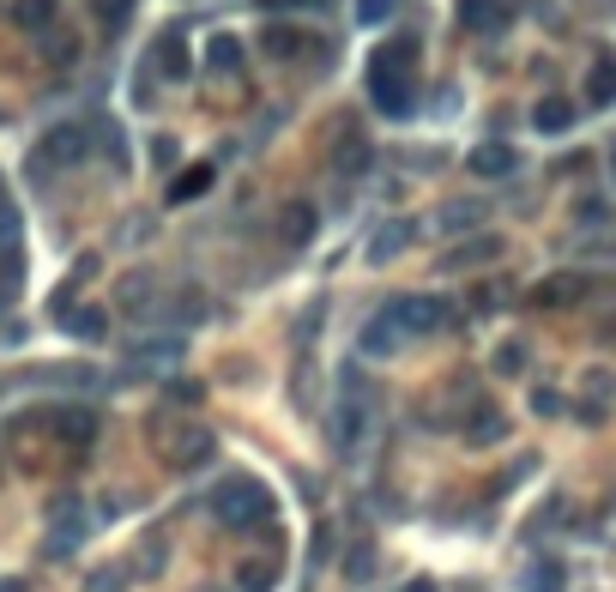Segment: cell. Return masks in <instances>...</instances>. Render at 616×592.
Returning <instances> with one entry per match:
<instances>
[{
  "label": "cell",
  "mask_w": 616,
  "mask_h": 592,
  "mask_svg": "<svg viewBox=\"0 0 616 592\" xmlns=\"http://www.w3.org/2000/svg\"><path fill=\"white\" fill-rule=\"evenodd\" d=\"M369 97H375L381 116L406 121L418 109V43L411 37H394L387 49H375L369 61Z\"/></svg>",
  "instance_id": "obj_1"
},
{
  "label": "cell",
  "mask_w": 616,
  "mask_h": 592,
  "mask_svg": "<svg viewBox=\"0 0 616 592\" xmlns=\"http://www.w3.org/2000/svg\"><path fill=\"white\" fill-rule=\"evenodd\" d=\"M212 514H218L224 527H266L273 520V490L261 478H230V484L212 490Z\"/></svg>",
  "instance_id": "obj_2"
},
{
  "label": "cell",
  "mask_w": 616,
  "mask_h": 592,
  "mask_svg": "<svg viewBox=\"0 0 616 592\" xmlns=\"http://www.w3.org/2000/svg\"><path fill=\"white\" fill-rule=\"evenodd\" d=\"M394 321L406 327V339H423V333H442L454 327V303L447 297H394Z\"/></svg>",
  "instance_id": "obj_3"
},
{
  "label": "cell",
  "mask_w": 616,
  "mask_h": 592,
  "mask_svg": "<svg viewBox=\"0 0 616 592\" xmlns=\"http://www.w3.org/2000/svg\"><path fill=\"white\" fill-rule=\"evenodd\" d=\"M363 435H369V394H363V382H345L339 411H333V442H339L345 454H357Z\"/></svg>",
  "instance_id": "obj_4"
},
{
  "label": "cell",
  "mask_w": 616,
  "mask_h": 592,
  "mask_svg": "<svg viewBox=\"0 0 616 592\" xmlns=\"http://www.w3.org/2000/svg\"><path fill=\"white\" fill-rule=\"evenodd\" d=\"M85 145H92V128H80V121L49 128V133H43V164H55V170H73V164H85Z\"/></svg>",
  "instance_id": "obj_5"
},
{
  "label": "cell",
  "mask_w": 616,
  "mask_h": 592,
  "mask_svg": "<svg viewBox=\"0 0 616 592\" xmlns=\"http://www.w3.org/2000/svg\"><path fill=\"white\" fill-rule=\"evenodd\" d=\"M459 25L478 31V37H496L514 25V0H459Z\"/></svg>",
  "instance_id": "obj_6"
},
{
  "label": "cell",
  "mask_w": 616,
  "mask_h": 592,
  "mask_svg": "<svg viewBox=\"0 0 616 592\" xmlns=\"http://www.w3.org/2000/svg\"><path fill=\"white\" fill-rule=\"evenodd\" d=\"M49 520H55V532H49V556H67V551H80V539H85V508L80 502H55L49 508Z\"/></svg>",
  "instance_id": "obj_7"
},
{
  "label": "cell",
  "mask_w": 616,
  "mask_h": 592,
  "mask_svg": "<svg viewBox=\"0 0 616 592\" xmlns=\"http://www.w3.org/2000/svg\"><path fill=\"white\" fill-rule=\"evenodd\" d=\"M357 345H363V357H394L399 345H406V327L394 321V309H375V315L363 321V339Z\"/></svg>",
  "instance_id": "obj_8"
},
{
  "label": "cell",
  "mask_w": 616,
  "mask_h": 592,
  "mask_svg": "<svg viewBox=\"0 0 616 592\" xmlns=\"http://www.w3.org/2000/svg\"><path fill=\"white\" fill-rule=\"evenodd\" d=\"M49 423H55V435H61L67 448H85V442H97V411H85V406L49 411Z\"/></svg>",
  "instance_id": "obj_9"
},
{
  "label": "cell",
  "mask_w": 616,
  "mask_h": 592,
  "mask_svg": "<svg viewBox=\"0 0 616 592\" xmlns=\"http://www.w3.org/2000/svg\"><path fill=\"white\" fill-rule=\"evenodd\" d=\"M158 73H164L170 85H182L188 73H194V61H188V37H182V31H164V37H158Z\"/></svg>",
  "instance_id": "obj_10"
},
{
  "label": "cell",
  "mask_w": 616,
  "mask_h": 592,
  "mask_svg": "<svg viewBox=\"0 0 616 592\" xmlns=\"http://www.w3.org/2000/svg\"><path fill=\"white\" fill-rule=\"evenodd\" d=\"M532 297H538V303H544V309L580 303V297H587V278H580V273H556V278H544V285H538Z\"/></svg>",
  "instance_id": "obj_11"
},
{
  "label": "cell",
  "mask_w": 616,
  "mask_h": 592,
  "mask_svg": "<svg viewBox=\"0 0 616 592\" xmlns=\"http://www.w3.org/2000/svg\"><path fill=\"white\" fill-rule=\"evenodd\" d=\"M587 104H592V109L616 104V55H599V61H592V73H587Z\"/></svg>",
  "instance_id": "obj_12"
},
{
  "label": "cell",
  "mask_w": 616,
  "mask_h": 592,
  "mask_svg": "<svg viewBox=\"0 0 616 592\" xmlns=\"http://www.w3.org/2000/svg\"><path fill=\"white\" fill-rule=\"evenodd\" d=\"M575 116H580V109L568 104V97H544V104L532 109V128L538 133H568V128H575Z\"/></svg>",
  "instance_id": "obj_13"
},
{
  "label": "cell",
  "mask_w": 616,
  "mask_h": 592,
  "mask_svg": "<svg viewBox=\"0 0 616 592\" xmlns=\"http://www.w3.org/2000/svg\"><path fill=\"white\" fill-rule=\"evenodd\" d=\"M472 176H514V164H520V152H514V145H478L472 158Z\"/></svg>",
  "instance_id": "obj_14"
},
{
  "label": "cell",
  "mask_w": 616,
  "mask_h": 592,
  "mask_svg": "<svg viewBox=\"0 0 616 592\" xmlns=\"http://www.w3.org/2000/svg\"><path fill=\"white\" fill-rule=\"evenodd\" d=\"M61 321H67V333H73V339H104V333H109L104 309H61Z\"/></svg>",
  "instance_id": "obj_15"
},
{
  "label": "cell",
  "mask_w": 616,
  "mask_h": 592,
  "mask_svg": "<svg viewBox=\"0 0 616 592\" xmlns=\"http://www.w3.org/2000/svg\"><path fill=\"white\" fill-rule=\"evenodd\" d=\"M170 460H176V466H206V460H212V435H206V430H188V435H176Z\"/></svg>",
  "instance_id": "obj_16"
},
{
  "label": "cell",
  "mask_w": 616,
  "mask_h": 592,
  "mask_svg": "<svg viewBox=\"0 0 616 592\" xmlns=\"http://www.w3.org/2000/svg\"><path fill=\"white\" fill-rule=\"evenodd\" d=\"M466 435H472V442H502V435H508V418H502L496 406H478L472 423H466Z\"/></svg>",
  "instance_id": "obj_17"
},
{
  "label": "cell",
  "mask_w": 616,
  "mask_h": 592,
  "mask_svg": "<svg viewBox=\"0 0 616 592\" xmlns=\"http://www.w3.org/2000/svg\"><path fill=\"white\" fill-rule=\"evenodd\" d=\"M411 237H418L411 225H387V230H375V242H369V261H394V254L406 249Z\"/></svg>",
  "instance_id": "obj_18"
},
{
  "label": "cell",
  "mask_w": 616,
  "mask_h": 592,
  "mask_svg": "<svg viewBox=\"0 0 616 592\" xmlns=\"http://www.w3.org/2000/svg\"><path fill=\"white\" fill-rule=\"evenodd\" d=\"M206 67H212V73H237V67H242V43L237 37H212L206 43Z\"/></svg>",
  "instance_id": "obj_19"
},
{
  "label": "cell",
  "mask_w": 616,
  "mask_h": 592,
  "mask_svg": "<svg viewBox=\"0 0 616 592\" xmlns=\"http://www.w3.org/2000/svg\"><path fill=\"white\" fill-rule=\"evenodd\" d=\"M266 49H273V55H285V61H290V55H297V49H315V43H309V37H302V31L297 25H266Z\"/></svg>",
  "instance_id": "obj_20"
},
{
  "label": "cell",
  "mask_w": 616,
  "mask_h": 592,
  "mask_svg": "<svg viewBox=\"0 0 616 592\" xmlns=\"http://www.w3.org/2000/svg\"><path fill=\"white\" fill-rule=\"evenodd\" d=\"M496 254H502L496 237H478V242H466L459 254H447V266H478V261H496Z\"/></svg>",
  "instance_id": "obj_21"
},
{
  "label": "cell",
  "mask_w": 616,
  "mask_h": 592,
  "mask_svg": "<svg viewBox=\"0 0 616 592\" xmlns=\"http://www.w3.org/2000/svg\"><path fill=\"white\" fill-rule=\"evenodd\" d=\"M526 592H563V568L556 563H532L526 568Z\"/></svg>",
  "instance_id": "obj_22"
},
{
  "label": "cell",
  "mask_w": 616,
  "mask_h": 592,
  "mask_svg": "<svg viewBox=\"0 0 616 592\" xmlns=\"http://www.w3.org/2000/svg\"><path fill=\"white\" fill-rule=\"evenodd\" d=\"M55 19V0H19V25H31V31H43Z\"/></svg>",
  "instance_id": "obj_23"
},
{
  "label": "cell",
  "mask_w": 616,
  "mask_h": 592,
  "mask_svg": "<svg viewBox=\"0 0 616 592\" xmlns=\"http://www.w3.org/2000/svg\"><path fill=\"white\" fill-rule=\"evenodd\" d=\"M478 218H484V206H478V200H466V206H447L442 212V230H466V225H478Z\"/></svg>",
  "instance_id": "obj_24"
},
{
  "label": "cell",
  "mask_w": 616,
  "mask_h": 592,
  "mask_svg": "<svg viewBox=\"0 0 616 592\" xmlns=\"http://www.w3.org/2000/svg\"><path fill=\"white\" fill-rule=\"evenodd\" d=\"M212 182V170H188V176H176V188H170V200H194L200 188Z\"/></svg>",
  "instance_id": "obj_25"
},
{
  "label": "cell",
  "mask_w": 616,
  "mask_h": 592,
  "mask_svg": "<svg viewBox=\"0 0 616 592\" xmlns=\"http://www.w3.org/2000/svg\"><path fill=\"white\" fill-rule=\"evenodd\" d=\"M309 230H315V212H302V206H297V212L285 218V237H290V242H309Z\"/></svg>",
  "instance_id": "obj_26"
},
{
  "label": "cell",
  "mask_w": 616,
  "mask_h": 592,
  "mask_svg": "<svg viewBox=\"0 0 616 592\" xmlns=\"http://www.w3.org/2000/svg\"><path fill=\"white\" fill-rule=\"evenodd\" d=\"M345 568H351V580H369V575H375V551H369V544H357Z\"/></svg>",
  "instance_id": "obj_27"
},
{
  "label": "cell",
  "mask_w": 616,
  "mask_h": 592,
  "mask_svg": "<svg viewBox=\"0 0 616 592\" xmlns=\"http://www.w3.org/2000/svg\"><path fill=\"white\" fill-rule=\"evenodd\" d=\"M496 369H502V375H520V369H526V351H520V345H502V351H496Z\"/></svg>",
  "instance_id": "obj_28"
},
{
  "label": "cell",
  "mask_w": 616,
  "mask_h": 592,
  "mask_svg": "<svg viewBox=\"0 0 616 592\" xmlns=\"http://www.w3.org/2000/svg\"><path fill=\"white\" fill-rule=\"evenodd\" d=\"M357 13H363V25H381V19L394 13V0H363V7H357Z\"/></svg>",
  "instance_id": "obj_29"
},
{
  "label": "cell",
  "mask_w": 616,
  "mask_h": 592,
  "mask_svg": "<svg viewBox=\"0 0 616 592\" xmlns=\"http://www.w3.org/2000/svg\"><path fill=\"white\" fill-rule=\"evenodd\" d=\"M266 13H309V7H321V0H261Z\"/></svg>",
  "instance_id": "obj_30"
},
{
  "label": "cell",
  "mask_w": 616,
  "mask_h": 592,
  "mask_svg": "<svg viewBox=\"0 0 616 592\" xmlns=\"http://www.w3.org/2000/svg\"><path fill=\"white\" fill-rule=\"evenodd\" d=\"M104 25H109V31L128 25V0H104Z\"/></svg>",
  "instance_id": "obj_31"
},
{
  "label": "cell",
  "mask_w": 616,
  "mask_h": 592,
  "mask_svg": "<svg viewBox=\"0 0 616 592\" xmlns=\"http://www.w3.org/2000/svg\"><path fill=\"white\" fill-rule=\"evenodd\" d=\"M85 592H121V568H104V575H92V587Z\"/></svg>",
  "instance_id": "obj_32"
},
{
  "label": "cell",
  "mask_w": 616,
  "mask_h": 592,
  "mask_svg": "<svg viewBox=\"0 0 616 592\" xmlns=\"http://www.w3.org/2000/svg\"><path fill=\"white\" fill-rule=\"evenodd\" d=\"M532 411H538V418H556V411H563V399L544 387V394H532Z\"/></svg>",
  "instance_id": "obj_33"
},
{
  "label": "cell",
  "mask_w": 616,
  "mask_h": 592,
  "mask_svg": "<svg viewBox=\"0 0 616 592\" xmlns=\"http://www.w3.org/2000/svg\"><path fill=\"white\" fill-rule=\"evenodd\" d=\"M242 575H249V580H242V587H249V592H266V580H273V568H266V563H254V568H242Z\"/></svg>",
  "instance_id": "obj_34"
},
{
  "label": "cell",
  "mask_w": 616,
  "mask_h": 592,
  "mask_svg": "<svg viewBox=\"0 0 616 592\" xmlns=\"http://www.w3.org/2000/svg\"><path fill=\"white\" fill-rule=\"evenodd\" d=\"M0 592H25V580H0Z\"/></svg>",
  "instance_id": "obj_35"
},
{
  "label": "cell",
  "mask_w": 616,
  "mask_h": 592,
  "mask_svg": "<svg viewBox=\"0 0 616 592\" xmlns=\"http://www.w3.org/2000/svg\"><path fill=\"white\" fill-rule=\"evenodd\" d=\"M406 592H435V587H430V580H411V587H406Z\"/></svg>",
  "instance_id": "obj_36"
},
{
  "label": "cell",
  "mask_w": 616,
  "mask_h": 592,
  "mask_svg": "<svg viewBox=\"0 0 616 592\" xmlns=\"http://www.w3.org/2000/svg\"><path fill=\"white\" fill-rule=\"evenodd\" d=\"M611 170H616V152H611Z\"/></svg>",
  "instance_id": "obj_37"
}]
</instances>
